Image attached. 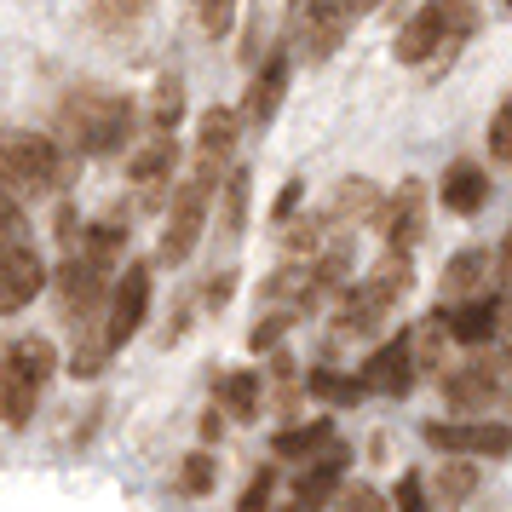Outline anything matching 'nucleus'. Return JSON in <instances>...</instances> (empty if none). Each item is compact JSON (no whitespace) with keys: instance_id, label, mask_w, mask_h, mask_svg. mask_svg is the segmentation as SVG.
Instances as JSON below:
<instances>
[{"instance_id":"b1692460","label":"nucleus","mask_w":512,"mask_h":512,"mask_svg":"<svg viewBox=\"0 0 512 512\" xmlns=\"http://www.w3.org/2000/svg\"><path fill=\"white\" fill-rule=\"evenodd\" d=\"M489 277H495V254H484V248H461V254L443 265L438 294L443 300H472V294H489Z\"/></svg>"},{"instance_id":"473e14b6","label":"nucleus","mask_w":512,"mask_h":512,"mask_svg":"<svg viewBox=\"0 0 512 512\" xmlns=\"http://www.w3.org/2000/svg\"><path fill=\"white\" fill-rule=\"evenodd\" d=\"M213 484H219V461H213V449L208 443H202V449H196V455H185V461H179V495H213Z\"/></svg>"},{"instance_id":"7c9ffc66","label":"nucleus","mask_w":512,"mask_h":512,"mask_svg":"<svg viewBox=\"0 0 512 512\" xmlns=\"http://www.w3.org/2000/svg\"><path fill=\"white\" fill-rule=\"evenodd\" d=\"M409 340H415V369L443 374V357H449V346H455V334L443 328V317H438V311H432L426 323H415V328H409Z\"/></svg>"},{"instance_id":"ddd939ff","label":"nucleus","mask_w":512,"mask_h":512,"mask_svg":"<svg viewBox=\"0 0 512 512\" xmlns=\"http://www.w3.org/2000/svg\"><path fill=\"white\" fill-rule=\"evenodd\" d=\"M369 225L380 231L386 248H409L415 254L420 242H426V185L420 179H403L392 196H380V208H374Z\"/></svg>"},{"instance_id":"58836bf2","label":"nucleus","mask_w":512,"mask_h":512,"mask_svg":"<svg viewBox=\"0 0 512 512\" xmlns=\"http://www.w3.org/2000/svg\"><path fill=\"white\" fill-rule=\"evenodd\" d=\"M236 294V271H213L208 288H202V311H225Z\"/></svg>"},{"instance_id":"c85d7f7f","label":"nucleus","mask_w":512,"mask_h":512,"mask_svg":"<svg viewBox=\"0 0 512 512\" xmlns=\"http://www.w3.org/2000/svg\"><path fill=\"white\" fill-rule=\"evenodd\" d=\"M305 392L317 397V403H334V409H351V403H363V380L346 369H334V363H317V369L305 374Z\"/></svg>"},{"instance_id":"5701e85b","label":"nucleus","mask_w":512,"mask_h":512,"mask_svg":"<svg viewBox=\"0 0 512 512\" xmlns=\"http://www.w3.org/2000/svg\"><path fill=\"white\" fill-rule=\"evenodd\" d=\"M150 12H156V0H87V24L104 41H133L150 24Z\"/></svg>"},{"instance_id":"f8f14e48","label":"nucleus","mask_w":512,"mask_h":512,"mask_svg":"<svg viewBox=\"0 0 512 512\" xmlns=\"http://www.w3.org/2000/svg\"><path fill=\"white\" fill-rule=\"evenodd\" d=\"M294 18V35H300V47L311 64H328L334 52L346 47L351 24H357V12H351V0H305L288 12Z\"/></svg>"},{"instance_id":"39448f33","label":"nucleus","mask_w":512,"mask_h":512,"mask_svg":"<svg viewBox=\"0 0 512 512\" xmlns=\"http://www.w3.org/2000/svg\"><path fill=\"white\" fill-rule=\"evenodd\" d=\"M58 369H64L58 340H41V334L6 340V351H0V420L12 432H24L29 420H35V409H41V397H47Z\"/></svg>"},{"instance_id":"37998d69","label":"nucleus","mask_w":512,"mask_h":512,"mask_svg":"<svg viewBox=\"0 0 512 512\" xmlns=\"http://www.w3.org/2000/svg\"><path fill=\"white\" fill-rule=\"evenodd\" d=\"M219 438H225V409L213 403L208 415H202V443H208V449H213V443H219Z\"/></svg>"},{"instance_id":"a18cd8bd","label":"nucleus","mask_w":512,"mask_h":512,"mask_svg":"<svg viewBox=\"0 0 512 512\" xmlns=\"http://www.w3.org/2000/svg\"><path fill=\"white\" fill-rule=\"evenodd\" d=\"M374 6H386V0H351V12L363 18V12H374Z\"/></svg>"},{"instance_id":"9d476101","label":"nucleus","mask_w":512,"mask_h":512,"mask_svg":"<svg viewBox=\"0 0 512 512\" xmlns=\"http://www.w3.org/2000/svg\"><path fill=\"white\" fill-rule=\"evenodd\" d=\"M420 438L443 449V455H478V461H507L512 455V426L507 420H478V415H461V420H426Z\"/></svg>"},{"instance_id":"0eeeda50","label":"nucleus","mask_w":512,"mask_h":512,"mask_svg":"<svg viewBox=\"0 0 512 512\" xmlns=\"http://www.w3.org/2000/svg\"><path fill=\"white\" fill-rule=\"evenodd\" d=\"M110 259L75 248L58 271H52V300H58V317L75 328H93L104 323V305H110Z\"/></svg>"},{"instance_id":"4468645a","label":"nucleus","mask_w":512,"mask_h":512,"mask_svg":"<svg viewBox=\"0 0 512 512\" xmlns=\"http://www.w3.org/2000/svg\"><path fill=\"white\" fill-rule=\"evenodd\" d=\"M357 380H363V392H380V397H409L415 392V340H409V328L403 334H392V340H380V346L369 351V363L357 369Z\"/></svg>"},{"instance_id":"aec40b11","label":"nucleus","mask_w":512,"mask_h":512,"mask_svg":"<svg viewBox=\"0 0 512 512\" xmlns=\"http://www.w3.org/2000/svg\"><path fill=\"white\" fill-rule=\"evenodd\" d=\"M443 328L455 334V346H489L495 340V300L472 294V300H438Z\"/></svg>"},{"instance_id":"f257e3e1","label":"nucleus","mask_w":512,"mask_h":512,"mask_svg":"<svg viewBox=\"0 0 512 512\" xmlns=\"http://www.w3.org/2000/svg\"><path fill=\"white\" fill-rule=\"evenodd\" d=\"M139 116L144 104H133L127 93L104 87V81H75L58 98V144L75 156H127Z\"/></svg>"},{"instance_id":"f704fd0d","label":"nucleus","mask_w":512,"mask_h":512,"mask_svg":"<svg viewBox=\"0 0 512 512\" xmlns=\"http://www.w3.org/2000/svg\"><path fill=\"white\" fill-rule=\"evenodd\" d=\"M190 12H196V24L208 41H225L236 24V0H190Z\"/></svg>"},{"instance_id":"49530a36","label":"nucleus","mask_w":512,"mask_h":512,"mask_svg":"<svg viewBox=\"0 0 512 512\" xmlns=\"http://www.w3.org/2000/svg\"><path fill=\"white\" fill-rule=\"evenodd\" d=\"M294 6H305V0H288V12H294Z\"/></svg>"},{"instance_id":"2f4dec72","label":"nucleus","mask_w":512,"mask_h":512,"mask_svg":"<svg viewBox=\"0 0 512 512\" xmlns=\"http://www.w3.org/2000/svg\"><path fill=\"white\" fill-rule=\"evenodd\" d=\"M300 323V311H294V305H271V311H265V317H259L254 328H248V351H259V357H271V351L282 346V340H288V328Z\"/></svg>"},{"instance_id":"dca6fc26","label":"nucleus","mask_w":512,"mask_h":512,"mask_svg":"<svg viewBox=\"0 0 512 512\" xmlns=\"http://www.w3.org/2000/svg\"><path fill=\"white\" fill-rule=\"evenodd\" d=\"M351 472V443L334 438L328 449H317L311 461H300V478H294V507H328L340 484H346Z\"/></svg>"},{"instance_id":"393cba45","label":"nucleus","mask_w":512,"mask_h":512,"mask_svg":"<svg viewBox=\"0 0 512 512\" xmlns=\"http://www.w3.org/2000/svg\"><path fill=\"white\" fill-rule=\"evenodd\" d=\"M242 127H248V121H242V110H231V104H208V110H202V121H196V150H208V156H225V162H231Z\"/></svg>"},{"instance_id":"6e6552de","label":"nucleus","mask_w":512,"mask_h":512,"mask_svg":"<svg viewBox=\"0 0 512 512\" xmlns=\"http://www.w3.org/2000/svg\"><path fill=\"white\" fill-rule=\"evenodd\" d=\"M52 282L41 248L29 242V231H6L0 236V317H18L41 300V288Z\"/></svg>"},{"instance_id":"423d86ee","label":"nucleus","mask_w":512,"mask_h":512,"mask_svg":"<svg viewBox=\"0 0 512 512\" xmlns=\"http://www.w3.org/2000/svg\"><path fill=\"white\" fill-rule=\"evenodd\" d=\"M438 380H443V403L455 415H484L489 403H501L512 392V346H501V340L466 346V363H449Z\"/></svg>"},{"instance_id":"9b49d317","label":"nucleus","mask_w":512,"mask_h":512,"mask_svg":"<svg viewBox=\"0 0 512 512\" xmlns=\"http://www.w3.org/2000/svg\"><path fill=\"white\" fill-rule=\"evenodd\" d=\"M173 173H179V139L150 127V139L133 144V156H127V185L139 196V208H167Z\"/></svg>"},{"instance_id":"7ed1b4c3","label":"nucleus","mask_w":512,"mask_h":512,"mask_svg":"<svg viewBox=\"0 0 512 512\" xmlns=\"http://www.w3.org/2000/svg\"><path fill=\"white\" fill-rule=\"evenodd\" d=\"M75 150L58 144V133L35 127H6L0 133V190H12L18 202H47L75 179Z\"/></svg>"},{"instance_id":"a878e982","label":"nucleus","mask_w":512,"mask_h":512,"mask_svg":"<svg viewBox=\"0 0 512 512\" xmlns=\"http://www.w3.org/2000/svg\"><path fill=\"white\" fill-rule=\"evenodd\" d=\"M144 121H150L156 133H173V127L185 121V81H179V70L156 75V87L144 98Z\"/></svg>"},{"instance_id":"de8ad7c7","label":"nucleus","mask_w":512,"mask_h":512,"mask_svg":"<svg viewBox=\"0 0 512 512\" xmlns=\"http://www.w3.org/2000/svg\"><path fill=\"white\" fill-rule=\"evenodd\" d=\"M507 6H512V0H507Z\"/></svg>"},{"instance_id":"a211bd4d","label":"nucleus","mask_w":512,"mask_h":512,"mask_svg":"<svg viewBox=\"0 0 512 512\" xmlns=\"http://www.w3.org/2000/svg\"><path fill=\"white\" fill-rule=\"evenodd\" d=\"M380 196H386V190L374 185V179H363V173H346L340 185L328 190L323 219L334 225V231H351V225H369V219H374V208H380Z\"/></svg>"},{"instance_id":"a19ab883","label":"nucleus","mask_w":512,"mask_h":512,"mask_svg":"<svg viewBox=\"0 0 512 512\" xmlns=\"http://www.w3.org/2000/svg\"><path fill=\"white\" fill-rule=\"evenodd\" d=\"M495 340L512 346V277L501 282V294H495Z\"/></svg>"},{"instance_id":"f03ea898","label":"nucleus","mask_w":512,"mask_h":512,"mask_svg":"<svg viewBox=\"0 0 512 512\" xmlns=\"http://www.w3.org/2000/svg\"><path fill=\"white\" fill-rule=\"evenodd\" d=\"M478 0H426L415 18H403V29H397V64H409V70H426V75H443L455 58H461V47L472 41V29H478Z\"/></svg>"},{"instance_id":"ea45409f","label":"nucleus","mask_w":512,"mask_h":512,"mask_svg":"<svg viewBox=\"0 0 512 512\" xmlns=\"http://www.w3.org/2000/svg\"><path fill=\"white\" fill-rule=\"evenodd\" d=\"M300 202H305V185L300 179H288V185L277 190V202H271V225H288V219L300 213Z\"/></svg>"},{"instance_id":"cd10ccee","label":"nucleus","mask_w":512,"mask_h":512,"mask_svg":"<svg viewBox=\"0 0 512 512\" xmlns=\"http://www.w3.org/2000/svg\"><path fill=\"white\" fill-rule=\"evenodd\" d=\"M432 495H438L443 507H461L478 495V455H449V461L432 472Z\"/></svg>"},{"instance_id":"6ab92c4d","label":"nucleus","mask_w":512,"mask_h":512,"mask_svg":"<svg viewBox=\"0 0 512 512\" xmlns=\"http://www.w3.org/2000/svg\"><path fill=\"white\" fill-rule=\"evenodd\" d=\"M438 202H443L449 213H461V219L484 213V202H489V173H484V162L461 156V162L443 167V179H438Z\"/></svg>"},{"instance_id":"c9c22d12","label":"nucleus","mask_w":512,"mask_h":512,"mask_svg":"<svg viewBox=\"0 0 512 512\" xmlns=\"http://www.w3.org/2000/svg\"><path fill=\"white\" fill-rule=\"evenodd\" d=\"M489 156L501 167H512V93L501 98V110L489 116Z\"/></svg>"},{"instance_id":"4be33fe9","label":"nucleus","mask_w":512,"mask_h":512,"mask_svg":"<svg viewBox=\"0 0 512 512\" xmlns=\"http://www.w3.org/2000/svg\"><path fill=\"white\" fill-rule=\"evenodd\" d=\"M248 196H254V173L248 167H231L225 173V185H219V196H213V208H219V242L225 248H236L242 242V231H248Z\"/></svg>"},{"instance_id":"2eb2a0df","label":"nucleus","mask_w":512,"mask_h":512,"mask_svg":"<svg viewBox=\"0 0 512 512\" xmlns=\"http://www.w3.org/2000/svg\"><path fill=\"white\" fill-rule=\"evenodd\" d=\"M288 81H294V58H288V41L259 58L254 81H248V93H242V121L248 127H271V116L282 110V98H288Z\"/></svg>"},{"instance_id":"c03bdc74","label":"nucleus","mask_w":512,"mask_h":512,"mask_svg":"<svg viewBox=\"0 0 512 512\" xmlns=\"http://www.w3.org/2000/svg\"><path fill=\"white\" fill-rule=\"evenodd\" d=\"M495 271H501V282L512 277V231L501 236V254H495Z\"/></svg>"},{"instance_id":"79ce46f5","label":"nucleus","mask_w":512,"mask_h":512,"mask_svg":"<svg viewBox=\"0 0 512 512\" xmlns=\"http://www.w3.org/2000/svg\"><path fill=\"white\" fill-rule=\"evenodd\" d=\"M392 507H403V512H420V507H426V484H420V472H409V478L397 484Z\"/></svg>"},{"instance_id":"1a4fd4ad","label":"nucleus","mask_w":512,"mask_h":512,"mask_svg":"<svg viewBox=\"0 0 512 512\" xmlns=\"http://www.w3.org/2000/svg\"><path fill=\"white\" fill-rule=\"evenodd\" d=\"M150 294H156V271H150V259H133V265H121L116 271V282H110V305H104V340H110V351H121L144 328V317H150Z\"/></svg>"},{"instance_id":"72a5a7b5","label":"nucleus","mask_w":512,"mask_h":512,"mask_svg":"<svg viewBox=\"0 0 512 512\" xmlns=\"http://www.w3.org/2000/svg\"><path fill=\"white\" fill-rule=\"evenodd\" d=\"M110 357H116V351H110V340H104V328H98V334H87V340H81V346H75L70 357H64V369H70L75 380H98Z\"/></svg>"},{"instance_id":"f3484780","label":"nucleus","mask_w":512,"mask_h":512,"mask_svg":"<svg viewBox=\"0 0 512 512\" xmlns=\"http://www.w3.org/2000/svg\"><path fill=\"white\" fill-rule=\"evenodd\" d=\"M357 288H363L386 317H392L397 305H403V294L415 288V259H409V248H386V254L369 265V277L357 282Z\"/></svg>"},{"instance_id":"412c9836","label":"nucleus","mask_w":512,"mask_h":512,"mask_svg":"<svg viewBox=\"0 0 512 512\" xmlns=\"http://www.w3.org/2000/svg\"><path fill=\"white\" fill-rule=\"evenodd\" d=\"M213 403L225 409V420H259V409H265V374L259 369H225L219 380H213Z\"/></svg>"},{"instance_id":"e433bc0d","label":"nucleus","mask_w":512,"mask_h":512,"mask_svg":"<svg viewBox=\"0 0 512 512\" xmlns=\"http://www.w3.org/2000/svg\"><path fill=\"white\" fill-rule=\"evenodd\" d=\"M271 495H277V472H271V466H259L254 484L236 495V507H242V512H259V507H271Z\"/></svg>"},{"instance_id":"4c0bfd02","label":"nucleus","mask_w":512,"mask_h":512,"mask_svg":"<svg viewBox=\"0 0 512 512\" xmlns=\"http://www.w3.org/2000/svg\"><path fill=\"white\" fill-rule=\"evenodd\" d=\"M334 507H346V512H380L386 507V495L380 489H369V484H340V495H334Z\"/></svg>"},{"instance_id":"20e7f679","label":"nucleus","mask_w":512,"mask_h":512,"mask_svg":"<svg viewBox=\"0 0 512 512\" xmlns=\"http://www.w3.org/2000/svg\"><path fill=\"white\" fill-rule=\"evenodd\" d=\"M225 173H231L225 156L196 150L190 173L173 185V196H167V225H162V242H156V248H162V265H185V259L196 254V242H202V231H208V213H213L219 185H225Z\"/></svg>"},{"instance_id":"bb28decb","label":"nucleus","mask_w":512,"mask_h":512,"mask_svg":"<svg viewBox=\"0 0 512 512\" xmlns=\"http://www.w3.org/2000/svg\"><path fill=\"white\" fill-rule=\"evenodd\" d=\"M334 438H340L334 420H305V426H282L277 438H271V449H277V461H311V455L328 449Z\"/></svg>"},{"instance_id":"c756f323","label":"nucleus","mask_w":512,"mask_h":512,"mask_svg":"<svg viewBox=\"0 0 512 512\" xmlns=\"http://www.w3.org/2000/svg\"><path fill=\"white\" fill-rule=\"evenodd\" d=\"M328 236H334V225L323 219V208L317 213H294V219L282 225V259H311Z\"/></svg>"}]
</instances>
